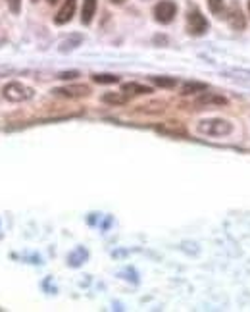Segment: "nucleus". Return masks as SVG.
Listing matches in <instances>:
<instances>
[{"instance_id":"nucleus-15","label":"nucleus","mask_w":250,"mask_h":312,"mask_svg":"<svg viewBox=\"0 0 250 312\" xmlns=\"http://www.w3.org/2000/svg\"><path fill=\"white\" fill-rule=\"evenodd\" d=\"M152 83H156L158 87H164V89H173L177 85V79L175 77H152Z\"/></svg>"},{"instance_id":"nucleus-5","label":"nucleus","mask_w":250,"mask_h":312,"mask_svg":"<svg viewBox=\"0 0 250 312\" xmlns=\"http://www.w3.org/2000/svg\"><path fill=\"white\" fill-rule=\"evenodd\" d=\"M56 97H66V99H81V97H89L90 89L87 85H68L52 89Z\"/></svg>"},{"instance_id":"nucleus-20","label":"nucleus","mask_w":250,"mask_h":312,"mask_svg":"<svg viewBox=\"0 0 250 312\" xmlns=\"http://www.w3.org/2000/svg\"><path fill=\"white\" fill-rule=\"evenodd\" d=\"M46 2H48V4H56V2H58V0H46Z\"/></svg>"},{"instance_id":"nucleus-14","label":"nucleus","mask_w":250,"mask_h":312,"mask_svg":"<svg viewBox=\"0 0 250 312\" xmlns=\"http://www.w3.org/2000/svg\"><path fill=\"white\" fill-rule=\"evenodd\" d=\"M81 41H83V37H81V35H75V37L68 39V41H64V43L60 45V51H62V52L73 51V49H77V47L81 45Z\"/></svg>"},{"instance_id":"nucleus-18","label":"nucleus","mask_w":250,"mask_h":312,"mask_svg":"<svg viewBox=\"0 0 250 312\" xmlns=\"http://www.w3.org/2000/svg\"><path fill=\"white\" fill-rule=\"evenodd\" d=\"M79 77V71H62L58 73V79H75Z\"/></svg>"},{"instance_id":"nucleus-8","label":"nucleus","mask_w":250,"mask_h":312,"mask_svg":"<svg viewBox=\"0 0 250 312\" xmlns=\"http://www.w3.org/2000/svg\"><path fill=\"white\" fill-rule=\"evenodd\" d=\"M197 106H223V104H227V99L225 97H221V95H215V93H200V97H198L197 101H195Z\"/></svg>"},{"instance_id":"nucleus-3","label":"nucleus","mask_w":250,"mask_h":312,"mask_svg":"<svg viewBox=\"0 0 250 312\" xmlns=\"http://www.w3.org/2000/svg\"><path fill=\"white\" fill-rule=\"evenodd\" d=\"M177 14V6H175V2H171V0H162L156 4V8H154V17H156V21H160V23H169L173 17Z\"/></svg>"},{"instance_id":"nucleus-11","label":"nucleus","mask_w":250,"mask_h":312,"mask_svg":"<svg viewBox=\"0 0 250 312\" xmlns=\"http://www.w3.org/2000/svg\"><path fill=\"white\" fill-rule=\"evenodd\" d=\"M127 97H129V95H125L124 91H122V93H106V95L102 97V103L114 104V106H122V104L127 103Z\"/></svg>"},{"instance_id":"nucleus-9","label":"nucleus","mask_w":250,"mask_h":312,"mask_svg":"<svg viewBox=\"0 0 250 312\" xmlns=\"http://www.w3.org/2000/svg\"><path fill=\"white\" fill-rule=\"evenodd\" d=\"M96 12V0H83V10H81V21L89 25Z\"/></svg>"},{"instance_id":"nucleus-12","label":"nucleus","mask_w":250,"mask_h":312,"mask_svg":"<svg viewBox=\"0 0 250 312\" xmlns=\"http://www.w3.org/2000/svg\"><path fill=\"white\" fill-rule=\"evenodd\" d=\"M208 89L206 83H195V81H191V83H185V85L181 87V95H195V93H204Z\"/></svg>"},{"instance_id":"nucleus-19","label":"nucleus","mask_w":250,"mask_h":312,"mask_svg":"<svg viewBox=\"0 0 250 312\" xmlns=\"http://www.w3.org/2000/svg\"><path fill=\"white\" fill-rule=\"evenodd\" d=\"M112 2H114V4H124L125 0H112Z\"/></svg>"},{"instance_id":"nucleus-13","label":"nucleus","mask_w":250,"mask_h":312,"mask_svg":"<svg viewBox=\"0 0 250 312\" xmlns=\"http://www.w3.org/2000/svg\"><path fill=\"white\" fill-rule=\"evenodd\" d=\"M92 81H94V83H102V85H112V83H118L120 77H118V75H112V73H94V75H92Z\"/></svg>"},{"instance_id":"nucleus-1","label":"nucleus","mask_w":250,"mask_h":312,"mask_svg":"<svg viewBox=\"0 0 250 312\" xmlns=\"http://www.w3.org/2000/svg\"><path fill=\"white\" fill-rule=\"evenodd\" d=\"M197 131L206 135V137H223L233 131V123L221 118H212V120H202L197 125Z\"/></svg>"},{"instance_id":"nucleus-10","label":"nucleus","mask_w":250,"mask_h":312,"mask_svg":"<svg viewBox=\"0 0 250 312\" xmlns=\"http://www.w3.org/2000/svg\"><path fill=\"white\" fill-rule=\"evenodd\" d=\"M122 91L125 95H150L152 89L146 85H141V83H125L122 85Z\"/></svg>"},{"instance_id":"nucleus-2","label":"nucleus","mask_w":250,"mask_h":312,"mask_svg":"<svg viewBox=\"0 0 250 312\" xmlns=\"http://www.w3.org/2000/svg\"><path fill=\"white\" fill-rule=\"evenodd\" d=\"M2 95H4V99L10 101V103H23V101L33 99L35 91H33L31 87L19 83V81H12V83H8V85L2 89Z\"/></svg>"},{"instance_id":"nucleus-21","label":"nucleus","mask_w":250,"mask_h":312,"mask_svg":"<svg viewBox=\"0 0 250 312\" xmlns=\"http://www.w3.org/2000/svg\"><path fill=\"white\" fill-rule=\"evenodd\" d=\"M249 10H250V2H249Z\"/></svg>"},{"instance_id":"nucleus-4","label":"nucleus","mask_w":250,"mask_h":312,"mask_svg":"<svg viewBox=\"0 0 250 312\" xmlns=\"http://www.w3.org/2000/svg\"><path fill=\"white\" fill-rule=\"evenodd\" d=\"M187 25H189V33L191 35H204L208 31V21H206V17L202 16L198 10H191L189 12V16H187Z\"/></svg>"},{"instance_id":"nucleus-22","label":"nucleus","mask_w":250,"mask_h":312,"mask_svg":"<svg viewBox=\"0 0 250 312\" xmlns=\"http://www.w3.org/2000/svg\"><path fill=\"white\" fill-rule=\"evenodd\" d=\"M33 2H37V0H33Z\"/></svg>"},{"instance_id":"nucleus-7","label":"nucleus","mask_w":250,"mask_h":312,"mask_svg":"<svg viewBox=\"0 0 250 312\" xmlns=\"http://www.w3.org/2000/svg\"><path fill=\"white\" fill-rule=\"evenodd\" d=\"M75 8H77V0H66L64 6L60 8V12L54 16V23H58V25L68 23L75 14Z\"/></svg>"},{"instance_id":"nucleus-16","label":"nucleus","mask_w":250,"mask_h":312,"mask_svg":"<svg viewBox=\"0 0 250 312\" xmlns=\"http://www.w3.org/2000/svg\"><path fill=\"white\" fill-rule=\"evenodd\" d=\"M208 8L214 16H221L223 14V8H225V2L223 0H208Z\"/></svg>"},{"instance_id":"nucleus-17","label":"nucleus","mask_w":250,"mask_h":312,"mask_svg":"<svg viewBox=\"0 0 250 312\" xmlns=\"http://www.w3.org/2000/svg\"><path fill=\"white\" fill-rule=\"evenodd\" d=\"M6 2H8V6H10V12L18 16L19 10H21V0H6Z\"/></svg>"},{"instance_id":"nucleus-6","label":"nucleus","mask_w":250,"mask_h":312,"mask_svg":"<svg viewBox=\"0 0 250 312\" xmlns=\"http://www.w3.org/2000/svg\"><path fill=\"white\" fill-rule=\"evenodd\" d=\"M227 21L231 23V27L237 29V31H243V29L247 27V19H245L243 10H241V6H239L237 2H233L229 12H227Z\"/></svg>"}]
</instances>
